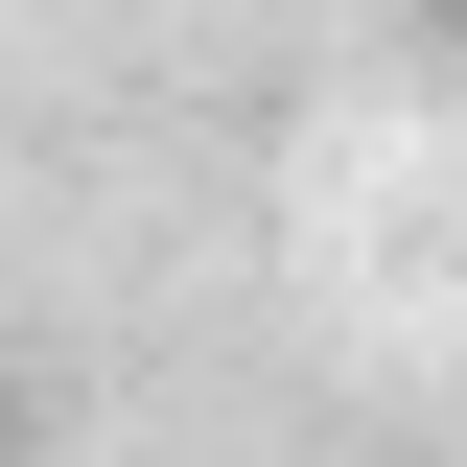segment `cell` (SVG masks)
<instances>
[{"label": "cell", "instance_id": "1", "mask_svg": "<svg viewBox=\"0 0 467 467\" xmlns=\"http://www.w3.org/2000/svg\"><path fill=\"white\" fill-rule=\"evenodd\" d=\"M0 467H24V398H0Z\"/></svg>", "mask_w": 467, "mask_h": 467}]
</instances>
